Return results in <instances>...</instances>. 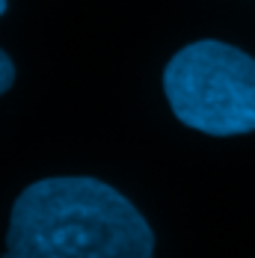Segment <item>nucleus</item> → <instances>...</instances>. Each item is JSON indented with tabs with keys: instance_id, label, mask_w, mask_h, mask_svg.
I'll use <instances>...</instances> for the list:
<instances>
[{
	"instance_id": "4",
	"label": "nucleus",
	"mask_w": 255,
	"mask_h": 258,
	"mask_svg": "<svg viewBox=\"0 0 255 258\" xmlns=\"http://www.w3.org/2000/svg\"><path fill=\"white\" fill-rule=\"evenodd\" d=\"M3 12H6V0H0V15H3Z\"/></svg>"
},
{
	"instance_id": "3",
	"label": "nucleus",
	"mask_w": 255,
	"mask_h": 258,
	"mask_svg": "<svg viewBox=\"0 0 255 258\" xmlns=\"http://www.w3.org/2000/svg\"><path fill=\"white\" fill-rule=\"evenodd\" d=\"M12 80H15V66H12V59H9V53L0 51V95L12 86Z\"/></svg>"
},
{
	"instance_id": "2",
	"label": "nucleus",
	"mask_w": 255,
	"mask_h": 258,
	"mask_svg": "<svg viewBox=\"0 0 255 258\" xmlns=\"http://www.w3.org/2000/svg\"><path fill=\"white\" fill-rule=\"evenodd\" d=\"M163 92L187 128L211 137L255 131V59L234 45L202 39L181 48L163 72Z\"/></svg>"
},
{
	"instance_id": "1",
	"label": "nucleus",
	"mask_w": 255,
	"mask_h": 258,
	"mask_svg": "<svg viewBox=\"0 0 255 258\" xmlns=\"http://www.w3.org/2000/svg\"><path fill=\"white\" fill-rule=\"evenodd\" d=\"M154 234L125 196L95 178H45L12 205L3 258H152Z\"/></svg>"
}]
</instances>
